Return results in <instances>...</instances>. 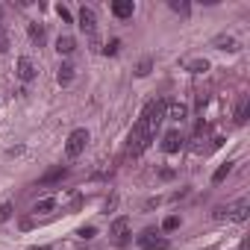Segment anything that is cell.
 Returning <instances> with one entry per match:
<instances>
[{
	"mask_svg": "<svg viewBox=\"0 0 250 250\" xmlns=\"http://www.w3.org/2000/svg\"><path fill=\"white\" fill-rule=\"evenodd\" d=\"M162 115H165V100H150V103L145 106V112H142L139 124H142V127H145L150 136H156V127H159Z\"/></svg>",
	"mask_w": 250,
	"mask_h": 250,
	"instance_id": "obj_1",
	"label": "cell"
},
{
	"mask_svg": "<svg viewBox=\"0 0 250 250\" xmlns=\"http://www.w3.org/2000/svg\"><path fill=\"white\" fill-rule=\"evenodd\" d=\"M85 145H88V130H74L71 136H68V142H65V153L71 156V159H77L83 150H85Z\"/></svg>",
	"mask_w": 250,
	"mask_h": 250,
	"instance_id": "obj_2",
	"label": "cell"
},
{
	"mask_svg": "<svg viewBox=\"0 0 250 250\" xmlns=\"http://www.w3.org/2000/svg\"><path fill=\"white\" fill-rule=\"evenodd\" d=\"M150 139H153V136H150V133L142 127V124H136V127H133V133H130V147H127V150H130L133 156H139L142 150H147Z\"/></svg>",
	"mask_w": 250,
	"mask_h": 250,
	"instance_id": "obj_3",
	"label": "cell"
},
{
	"mask_svg": "<svg viewBox=\"0 0 250 250\" xmlns=\"http://www.w3.org/2000/svg\"><path fill=\"white\" fill-rule=\"evenodd\" d=\"M139 244H142L145 250H168V238L156 235L153 229H145V232L139 235Z\"/></svg>",
	"mask_w": 250,
	"mask_h": 250,
	"instance_id": "obj_4",
	"label": "cell"
},
{
	"mask_svg": "<svg viewBox=\"0 0 250 250\" xmlns=\"http://www.w3.org/2000/svg\"><path fill=\"white\" fill-rule=\"evenodd\" d=\"M109 235H112L115 244H124L127 235H130V218H115L112 227H109Z\"/></svg>",
	"mask_w": 250,
	"mask_h": 250,
	"instance_id": "obj_5",
	"label": "cell"
},
{
	"mask_svg": "<svg viewBox=\"0 0 250 250\" xmlns=\"http://www.w3.org/2000/svg\"><path fill=\"white\" fill-rule=\"evenodd\" d=\"M18 77H21L24 83H33V80L39 77V68H36V62H33L30 56H21V59H18Z\"/></svg>",
	"mask_w": 250,
	"mask_h": 250,
	"instance_id": "obj_6",
	"label": "cell"
},
{
	"mask_svg": "<svg viewBox=\"0 0 250 250\" xmlns=\"http://www.w3.org/2000/svg\"><path fill=\"white\" fill-rule=\"evenodd\" d=\"M94 27H97V15H94V9L83 6V9H80V30L91 36V33H94Z\"/></svg>",
	"mask_w": 250,
	"mask_h": 250,
	"instance_id": "obj_7",
	"label": "cell"
},
{
	"mask_svg": "<svg viewBox=\"0 0 250 250\" xmlns=\"http://www.w3.org/2000/svg\"><path fill=\"white\" fill-rule=\"evenodd\" d=\"M133 12H136L133 0H115V3H112V15L115 18H133Z\"/></svg>",
	"mask_w": 250,
	"mask_h": 250,
	"instance_id": "obj_8",
	"label": "cell"
},
{
	"mask_svg": "<svg viewBox=\"0 0 250 250\" xmlns=\"http://www.w3.org/2000/svg\"><path fill=\"white\" fill-rule=\"evenodd\" d=\"M247 212H250V203L247 200H238V203H232V206H227V218H232V221H247Z\"/></svg>",
	"mask_w": 250,
	"mask_h": 250,
	"instance_id": "obj_9",
	"label": "cell"
},
{
	"mask_svg": "<svg viewBox=\"0 0 250 250\" xmlns=\"http://www.w3.org/2000/svg\"><path fill=\"white\" fill-rule=\"evenodd\" d=\"M165 112H168V118H171V121H186L188 106H186V103H180V100H174V103H165Z\"/></svg>",
	"mask_w": 250,
	"mask_h": 250,
	"instance_id": "obj_10",
	"label": "cell"
},
{
	"mask_svg": "<svg viewBox=\"0 0 250 250\" xmlns=\"http://www.w3.org/2000/svg\"><path fill=\"white\" fill-rule=\"evenodd\" d=\"M180 147H183V136H180V130H171L165 136V142H162V150L165 153H177Z\"/></svg>",
	"mask_w": 250,
	"mask_h": 250,
	"instance_id": "obj_11",
	"label": "cell"
},
{
	"mask_svg": "<svg viewBox=\"0 0 250 250\" xmlns=\"http://www.w3.org/2000/svg\"><path fill=\"white\" fill-rule=\"evenodd\" d=\"M74 47H77V42H74L71 36H59V39H56V50H59L62 56H68V53H74Z\"/></svg>",
	"mask_w": 250,
	"mask_h": 250,
	"instance_id": "obj_12",
	"label": "cell"
},
{
	"mask_svg": "<svg viewBox=\"0 0 250 250\" xmlns=\"http://www.w3.org/2000/svg\"><path fill=\"white\" fill-rule=\"evenodd\" d=\"M215 47H218V50H229V53H232V50H238V42H235L232 36H218V39H215Z\"/></svg>",
	"mask_w": 250,
	"mask_h": 250,
	"instance_id": "obj_13",
	"label": "cell"
},
{
	"mask_svg": "<svg viewBox=\"0 0 250 250\" xmlns=\"http://www.w3.org/2000/svg\"><path fill=\"white\" fill-rule=\"evenodd\" d=\"M56 80H59V85H68V83L74 80V65L62 62V65H59V74H56Z\"/></svg>",
	"mask_w": 250,
	"mask_h": 250,
	"instance_id": "obj_14",
	"label": "cell"
},
{
	"mask_svg": "<svg viewBox=\"0 0 250 250\" xmlns=\"http://www.w3.org/2000/svg\"><path fill=\"white\" fill-rule=\"evenodd\" d=\"M65 177H68V171H65V168H53L50 174H44V177H42V186H50V183H59V180H65Z\"/></svg>",
	"mask_w": 250,
	"mask_h": 250,
	"instance_id": "obj_15",
	"label": "cell"
},
{
	"mask_svg": "<svg viewBox=\"0 0 250 250\" xmlns=\"http://www.w3.org/2000/svg\"><path fill=\"white\" fill-rule=\"evenodd\" d=\"M53 209H56V200H53V197H44V200L36 203L33 212H36V215H47V212H53Z\"/></svg>",
	"mask_w": 250,
	"mask_h": 250,
	"instance_id": "obj_16",
	"label": "cell"
},
{
	"mask_svg": "<svg viewBox=\"0 0 250 250\" xmlns=\"http://www.w3.org/2000/svg\"><path fill=\"white\" fill-rule=\"evenodd\" d=\"M247 115H250V100H247V97H241V103H238V109H235V121H238V124H244V121H247Z\"/></svg>",
	"mask_w": 250,
	"mask_h": 250,
	"instance_id": "obj_17",
	"label": "cell"
},
{
	"mask_svg": "<svg viewBox=\"0 0 250 250\" xmlns=\"http://www.w3.org/2000/svg\"><path fill=\"white\" fill-rule=\"evenodd\" d=\"M229 171H232V162H224V165H221V168H218V171L212 174V183H224Z\"/></svg>",
	"mask_w": 250,
	"mask_h": 250,
	"instance_id": "obj_18",
	"label": "cell"
},
{
	"mask_svg": "<svg viewBox=\"0 0 250 250\" xmlns=\"http://www.w3.org/2000/svg\"><path fill=\"white\" fill-rule=\"evenodd\" d=\"M30 39H33L36 44H42V42H44V27H42V24H30Z\"/></svg>",
	"mask_w": 250,
	"mask_h": 250,
	"instance_id": "obj_19",
	"label": "cell"
},
{
	"mask_svg": "<svg viewBox=\"0 0 250 250\" xmlns=\"http://www.w3.org/2000/svg\"><path fill=\"white\" fill-rule=\"evenodd\" d=\"M188 71H191V74H203V71H209V62H206V59H194V62L188 65Z\"/></svg>",
	"mask_w": 250,
	"mask_h": 250,
	"instance_id": "obj_20",
	"label": "cell"
},
{
	"mask_svg": "<svg viewBox=\"0 0 250 250\" xmlns=\"http://www.w3.org/2000/svg\"><path fill=\"white\" fill-rule=\"evenodd\" d=\"M150 68H153V59H142V62H139V68H136V74H139V77H147V74H150Z\"/></svg>",
	"mask_w": 250,
	"mask_h": 250,
	"instance_id": "obj_21",
	"label": "cell"
},
{
	"mask_svg": "<svg viewBox=\"0 0 250 250\" xmlns=\"http://www.w3.org/2000/svg\"><path fill=\"white\" fill-rule=\"evenodd\" d=\"M118 50H121V42H118V39H112V42H109V44L103 47V53H106V56H115Z\"/></svg>",
	"mask_w": 250,
	"mask_h": 250,
	"instance_id": "obj_22",
	"label": "cell"
},
{
	"mask_svg": "<svg viewBox=\"0 0 250 250\" xmlns=\"http://www.w3.org/2000/svg\"><path fill=\"white\" fill-rule=\"evenodd\" d=\"M177 227H180V218H177V215L165 218V224H162V229H165V232H171V229H177Z\"/></svg>",
	"mask_w": 250,
	"mask_h": 250,
	"instance_id": "obj_23",
	"label": "cell"
},
{
	"mask_svg": "<svg viewBox=\"0 0 250 250\" xmlns=\"http://www.w3.org/2000/svg\"><path fill=\"white\" fill-rule=\"evenodd\" d=\"M12 218V203H3V206H0V224H6Z\"/></svg>",
	"mask_w": 250,
	"mask_h": 250,
	"instance_id": "obj_24",
	"label": "cell"
},
{
	"mask_svg": "<svg viewBox=\"0 0 250 250\" xmlns=\"http://www.w3.org/2000/svg\"><path fill=\"white\" fill-rule=\"evenodd\" d=\"M6 50H9V33L0 27V53H6Z\"/></svg>",
	"mask_w": 250,
	"mask_h": 250,
	"instance_id": "obj_25",
	"label": "cell"
},
{
	"mask_svg": "<svg viewBox=\"0 0 250 250\" xmlns=\"http://www.w3.org/2000/svg\"><path fill=\"white\" fill-rule=\"evenodd\" d=\"M171 9H174V12H183V15H186V12H188V3H183V0H171Z\"/></svg>",
	"mask_w": 250,
	"mask_h": 250,
	"instance_id": "obj_26",
	"label": "cell"
},
{
	"mask_svg": "<svg viewBox=\"0 0 250 250\" xmlns=\"http://www.w3.org/2000/svg\"><path fill=\"white\" fill-rule=\"evenodd\" d=\"M77 235H80V238H94V235H97V229H94V227H83Z\"/></svg>",
	"mask_w": 250,
	"mask_h": 250,
	"instance_id": "obj_27",
	"label": "cell"
},
{
	"mask_svg": "<svg viewBox=\"0 0 250 250\" xmlns=\"http://www.w3.org/2000/svg\"><path fill=\"white\" fill-rule=\"evenodd\" d=\"M56 12H59V18H62V21H68V24H71V12H68V9H65L62 3L56 6Z\"/></svg>",
	"mask_w": 250,
	"mask_h": 250,
	"instance_id": "obj_28",
	"label": "cell"
},
{
	"mask_svg": "<svg viewBox=\"0 0 250 250\" xmlns=\"http://www.w3.org/2000/svg\"><path fill=\"white\" fill-rule=\"evenodd\" d=\"M224 218H227V206H218L215 209V221H224Z\"/></svg>",
	"mask_w": 250,
	"mask_h": 250,
	"instance_id": "obj_29",
	"label": "cell"
},
{
	"mask_svg": "<svg viewBox=\"0 0 250 250\" xmlns=\"http://www.w3.org/2000/svg\"><path fill=\"white\" fill-rule=\"evenodd\" d=\"M33 250H50V247H33Z\"/></svg>",
	"mask_w": 250,
	"mask_h": 250,
	"instance_id": "obj_30",
	"label": "cell"
},
{
	"mask_svg": "<svg viewBox=\"0 0 250 250\" xmlns=\"http://www.w3.org/2000/svg\"><path fill=\"white\" fill-rule=\"evenodd\" d=\"M0 18H3V9H0Z\"/></svg>",
	"mask_w": 250,
	"mask_h": 250,
	"instance_id": "obj_31",
	"label": "cell"
}]
</instances>
